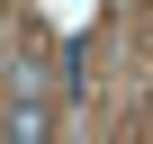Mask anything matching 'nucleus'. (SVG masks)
Listing matches in <instances>:
<instances>
[{
    "instance_id": "f257e3e1",
    "label": "nucleus",
    "mask_w": 153,
    "mask_h": 144,
    "mask_svg": "<svg viewBox=\"0 0 153 144\" xmlns=\"http://www.w3.org/2000/svg\"><path fill=\"white\" fill-rule=\"evenodd\" d=\"M45 126H54L45 72H18V90H9V144H45Z\"/></svg>"
}]
</instances>
